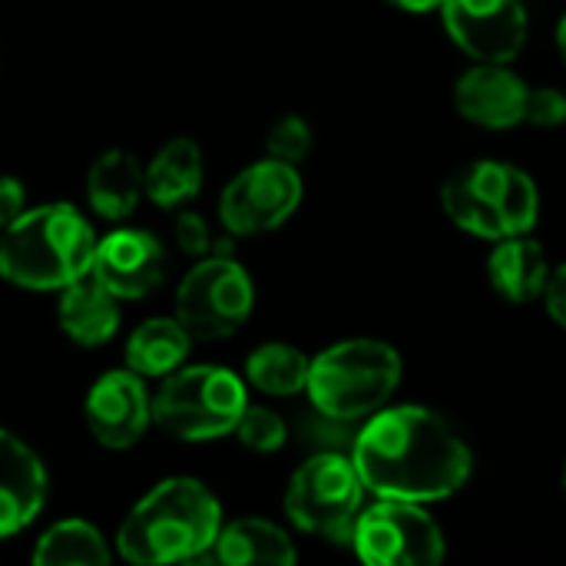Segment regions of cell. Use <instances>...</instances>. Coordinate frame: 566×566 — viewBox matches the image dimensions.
<instances>
[{
    "mask_svg": "<svg viewBox=\"0 0 566 566\" xmlns=\"http://www.w3.org/2000/svg\"><path fill=\"white\" fill-rule=\"evenodd\" d=\"M352 461L371 497L415 504L448 501L474 474L471 444L444 415L424 405H385L365 418Z\"/></svg>",
    "mask_w": 566,
    "mask_h": 566,
    "instance_id": "6da1fadb",
    "label": "cell"
},
{
    "mask_svg": "<svg viewBox=\"0 0 566 566\" xmlns=\"http://www.w3.org/2000/svg\"><path fill=\"white\" fill-rule=\"evenodd\" d=\"M219 531V497L196 478H166L133 504L113 544L126 564H189L212 554Z\"/></svg>",
    "mask_w": 566,
    "mask_h": 566,
    "instance_id": "7a4b0ae2",
    "label": "cell"
},
{
    "mask_svg": "<svg viewBox=\"0 0 566 566\" xmlns=\"http://www.w3.org/2000/svg\"><path fill=\"white\" fill-rule=\"evenodd\" d=\"M93 222L70 202L23 209L0 232V279L27 292H60L93 272Z\"/></svg>",
    "mask_w": 566,
    "mask_h": 566,
    "instance_id": "3957f363",
    "label": "cell"
},
{
    "mask_svg": "<svg viewBox=\"0 0 566 566\" xmlns=\"http://www.w3.org/2000/svg\"><path fill=\"white\" fill-rule=\"evenodd\" d=\"M401 371L405 365L395 345L381 338H345L312 358L305 395L332 421H365L391 401Z\"/></svg>",
    "mask_w": 566,
    "mask_h": 566,
    "instance_id": "277c9868",
    "label": "cell"
},
{
    "mask_svg": "<svg viewBox=\"0 0 566 566\" xmlns=\"http://www.w3.org/2000/svg\"><path fill=\"white\" fill-rule=\"evenodd\" d=\"M441 206L461 232L501 242L534 232L541 216V189L514 163L474 159L448 176L441 186Z\"/></svg>",
    "mask_w": 566,
    "mask_h": 566,
    "instance_id": "5b68a950",
    "label": "cell"
},
{
    "mask_svg": "<svg viewBox=\"0 0 566 566\" xmlns=\"http://www.w3.org/2000/svg\"><path fill=\"white\" fill-rule=\"evenodd\" d=\"M249 408V385L226 365H182L153 395V424L186 444L219 441Z\"/></svg>",
    "mask_w": 566,
    "mask_h": 566,
    "instance_id": "8992f818",
    "label": "cell"
},
{
    "mask_svg": "<svg viewBox=\"0 0 566 566\" xmlns=\"http://www.w3.org/2000/svg\"><path fill=\"white\" fill-rule=\"evenodd\" d=\"M365 484L352 454L325 451L295 468L285 488V517L312 537L348 544L352 527L365 507Z\"/></svg>",
    "mask_w": 566,
    "mask_h": 566,
    "instance_id": "52a82bcc",
    "label": "cell"
},
{
    "mask_svg": "<svg viewBox=\"0 0 566 566\" xmlns=\"http://www.w3.org/2000/svg\"><path fill=\"white\" fill-rule=\"evenodd\" d=\"M252 308L255 285L249 269L229 252H212L182 275L172 315L192 342H222L252 318Z\"/></svg>",
    "mask_w": 566,
    "mask_h": 566,
    "instance_id": "ba28073f",
    "label": "cell"
},
{
    "mask_svg": "<svg viewBox=\"0 0 566 566\" xmlns=\"http://www.w3.org/2000/svg\"><path fill=\"white\" fill-rule=\"evenodd\" d=\"M348 544L368 566H434L448 557L444 531L424 504L391 497L361 507Z\"/></svg>",
    "mask_w": 566,
    "mask_h": 566,
    "instance_id": "9c48e42d",
    "label": "cell"
},
{
    "mask_svg": "<svg viewBox=\"0 0 566 566\" xmlns=\"http://www.w3.org/2000/svg\"><path fill=\"white\" fill-rule=\"evenodd\" d=\"M305 182L292 163L259 159L235 172L219 196V222L229 235H265L282 229L302 206Z\"/></svg>",
    "mask_w": 566,
    "mask_h": 566,
    "instance_id": "30bf717a",
    "label": "cell"
},
{
    "mask_svg": "<svg viewBox=\"0 0 566 566\" xmlns=\"http://www.w3.org/2000/svg\"><path fill=\"white\" fill-rule=\"evenodd\" d=\"M441 20L451 43L478 63L517 60L531 33L521 0H444Z\"/></svg>",
    "mask_w": 566,
    "mask_h": 566,
    "instance_id": "8fae6325",
    "label": "cell"
},
{
    "mask_svg": "<svg viewBox=\"0 0 566 566\" xmlns=\"http://www.w3.org/2000/svg\"><path fill=\"white\" fill-rule=\"evenodd\" d=\"M83 421L99 448H136L153 424V395L146 388V378H139L126 365L99 375L83 398Z\"/></svg>",
    "mask_w": 566,
    "mask_h": 566,
    "instance_id": "7c38bea8",
    "label": "cell"
},
{
    "mask_svg": "<svg viewBox=\"0 0 566 566\" xmlns=\"http://www.w3.org/2000/svg\"><path fill=\"white\" fill-rule=\"evenodd\" d=\"M93 275L119 302L146 298L166 279V249L149 229L119 226V229L96 239Z\"/></svg>",
    "mask_w": 566,
    "mask_h": 566,
    "instance_id": "4fadbf2b",
    "label": "cell"
},
{
    "mask_svg": "<svg viewBox=\"0 0 566 566\" xmlns=\"http://www.w3.org/2000/svg\"><path fill=\"white\" fill-rule=\"evenodd\" d=\"M531 83L507 63H474L454 83V109L481 129H514L527 123Z\"/></svg>",
    "mask_w": 566,
    "mask_h": 566,
    "instance_id": "5bb4252c",
    "label": "cell"
},
{
    "mask_svg": "<svg viewBox=\"0 0 566 566\" xmlns=\"http://www.w3.org/2000/svg\"><path fill=\"white\" fill-rule=\"evenodd\" d=\"M46 468L40 454L0 428V541L27 531L46 504Z\"/></svg>",
    "mask_w": 566,
    "mask_h": 566,
    "instance_id": "9a60e30c",
    "label": "cell"
},
{
    "mask_svg": "<svg viewBox=\"0 0 566 566\" xmlns=\"http://www.w3.org/2000/svg\"><path fill=\"white\" fill-rule=\"evenodd\" d=\"M119 318H123L119 298L93 272H86L83 279L60 289L56 322L73 345H80V348L106 345L119 332Z\"/></svg>",
    "mask_w": 566,
    "mask_h": 566,
    "instance_id": "2e32d148",
    "label": "cell"
},
{
    "mask_svg": "<svg viewBox=\"0 0 566 566\" xmlns=\"http://www.w3.org/2000/svg\"><path fill=\"white\" fill-rule=\"evenodd\" d=\"M146 199L143 163L129 149H106L86 169V202L106 222H126Z\"/></svg>",
    "mask_w": 566,
    "mask_h": 566,
    "instance_id": "e0dca14e",
    "label": "cell"
},
{
    "mask_svg": "<svg viewBox=\"0 0 566 566\" xmlns=\"http://www.w3.org/2000/svg\"><path fill=\"white\" fill-rule=\"evenodd\" d=\"M146 199L159 209H182L189 206L206 182V159L196 139L176 136L143 166Z\"/></svg>",
    "mask_w": 566,
    "mask_h": 566,
    "instance_id": "ac0fdd59",
    "label": "cell"
},
{
    "mask_svg": "<svg viewBox=\"0 0 566 566\" xmlns=\"http://www.w3.org/2000/svg\"><path fill=\"white\" fill-rule=\"evenodd\" d=\"M551 259L547 249L531 235H511L494 245L488 255V279L497 295H504L514 305L537 302L544 295V285L551 279Z\"/></svg>",
    "mask_w": 566,
    "mask_h": 566,
    "instance_id": "d6986e66",
    "label": "cell"
},
{
    "mask_svg": "<svg viewBox=\"0 0 566 566\" xmlns=\"http://www.w3.org/2000/svg\"><path fill=\"white\" fill-rule=\"evenodd\" d=\"M209 557L226 566H292L298 560V551L289 531H282L275 521L239 517L229 524L222 521Z\"/></svg>",
    "mask_w": 566,
    "mask_h": 566,
    "instance_id": "ffe728a7",
    "label": "cell"
},
{
    "mask_svg": "<svg viewBox=\"0 0 566 566\" xmlns=\"http://www.w3.org/2000/svg\"><path fill=\"white\" fill-rule=\"evenodd\" d=\"M192 335L176 315H156L133 328L126 338V368L146 381H163L189 361Z\"/></svg>",
    "mask_w": 566,
    "mask_h": 566,
    "instance_id": "44dd1931",
    "label": "cell"
},
{
    "mask_svg": "<svg viewBox=\"0 0 566 566\" xmlns=\"http://www.w3.org/2000/svg\"><path fill=\"white\" fill-rule=\"evenodd\" d=\"M30 560L36 566H106L113 560V551L96 524L66 517L40 534Z\"/></svg>",
    "mask_w": 566,
    "mask_h": 566,
    "instance_id": "7402d4cb",
    "label": "cell"
},
{
    "mask_svg": "<svg viewBox=\"0 0 566 566\" xmlns=\"http://www.w3.org/2000/svg\"><path fill=\"white\" fill-rule=\"evenodd\" d=\"M308 365L312 358L289 345V342H265L245 358V385L269 398H292L302 395L308 385Z\"/></svg>",
    "mask_w": 566,
    "mask_h": 566,
    "instance_id": "603a6c76",
    "label": "cell"
},
{
    "mask_svg": "<svg viewBox=\"0 0 566 566\" xmlns=\"http://www.w3.org/2000/svg\"><path fill=\"white\" fill-rule=\"evenodd\" d=\"M232 434H235L249 451H255V454H275V451H282L285 441H289V424H285V418H282L279 411L249 401V408L242 411V418H239V424H235Z\"/></svg>",
    "mask_w": 566,
    "mask_h": 566,
    "instance_id": "cb8c5ba5",
    "label": "cell"
},
{
    "mask_svg": "<svg viewBox=\"0 0 566 566\" xmlns=\"http://www.w3.org/2000/svg\"><path fill=\"white\" fill-rule=\"evenodd\" d=\"M312 143H315V133H312L308 119L298 113H285L265 133V156L298 166L312 153Z\"/></svg>",
    "mask_w": 566,
    "mask_h": 566,
    "instance_id": "d4e9b609",
    "label": "cell"
},
{
    "mask_svg": "<svg viewBox=\"0 0 566 566\" xmlns=\"http://www.w3.org/2000/svg\"><path fill=\"white\" fill-rule=\"evenodd\" d=\"M527 123L537 129H554L566 123V93L557 86H531Z\"/></svg>",
    "mask_w": 566,
    "mask_h": 566,
    "instance_id": "484cf974",
    "label": "cell"
},
{
    "mask_svg": "<svg viewBox=\"0 0 566 566\" xmlns=\"http://www.w3.org/2000/svg\"><path fill=\"white\" fill-rule=\"evenodd\" d=\"M176 242H179V249L186 252V255H192V259H206V255H212L216 249V239H212V229H209V222L199 216V212H179L176 216Z\"/></svg>",
    "mask_w": 566,
    "mask_h": 566,
    "instance_id": "4316f807",
    "label": "cell"
},
{
    "mask_svg": "<svg viewBox=\"0 0 566 566\" xmlns=\"http://www.w3.org/2000/svg\"><path fill=\"white\" fill-rule=\"evenodd\" d=\"M23 209H27V186L17 179V176H0V232L13 222V219H20L23 216Z\"/></svg>",
    "mask_w": 566,
    "mask_h": 566,
    "instance_id": "83f0119b",
    "label": "cell"
},
{
    "mask_svg": "<svg viewBox=\"0 0 566 566\" xmlns=\"http://www.w3.org/2000/svg\"><path fill=\"white\" fill-rule=\"evenodd\" d=\"M544 308L566 332V262L557 265V269H551V279L544 285Z\"/></svg>",
    "mask_w": 566,
    "mask_h": 566,
    "instance_id": "f1b7e54d",
    "label": "cell"
},
{
    "mask_svg": "<svg viewBox=\"0 0 566 566\" xmlns=\"http://www.w3.org/2000/svg\"><path fill=\"white\" fill-rule=\"evenodd\" d=\"M385 3L398 7L401 13H434V10H441L444 0H385Z\"/></svg>",
    "mask_w": 566,
    "mask_h": 566,
    "instance_id": "f546056e",
    "label": "cell"
},
{
    "mask_svg": "<svg viewBox=\"0 0 566 566\" xmlns=\"http://www.w3.org/2000/svg\"><path fill=\"white\" fill-rule=\"evenodd\" d=\"M557 46H560V56H564L566 63V13L560 17V23H557Z\"/></svg>",
    "mask_w": 566,
    "mask_h": 566,
    "instance_id": "4dcf8cb0",
    "label": "cell"
},
{
    "mask_svg": "<svg viewBox=\"0 0 566 566\" xmlns=\"http://www.w3.org/2000/svg\"><path fill=\"white\" fill-rule=\"evenodd\" d=\"M564 491H566V471H564Z\"/></svg>",
    "mask_w": 566,
    "mask_h": 566,
    "instance_id": "1f68e13d",
    "label": "cell"
}]
</instances>
